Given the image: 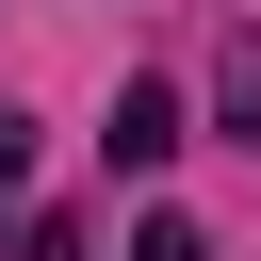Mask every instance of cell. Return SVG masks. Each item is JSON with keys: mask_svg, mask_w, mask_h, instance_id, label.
I'll return each mask as SVG.
<instances>
[{"mask_svg": "<svg viewBox=\"0 0 261 261\" xmlns=\"http://www.w3.org/2000/svg\"><path fill=\"white\" fill-rule=\"evenodd\" d=\"M196 130H179V82H114V114H98V163L114 179H163Z\"/></svg>", "mask_w": 261, "mask_h": 261, "instance_id": "obj_1", "label": "cell"}, {"mask_svg": "<svg viewBox=\"0 0 261 261\" xmlns=\"http://www.w3.org/2000/svg\"><path fill=\"white\" fill-rule=\"evenodd\" d=\"M130 261H212V228H196V212H147V245H130Z\"/></svg>", "mask_w": 261, "mask_h": 261, "instance_id": "obj_2", "label": "cell"}, {"mask_svg": "<svg viewBox=\"0 0 261 261\" xmlns=\"http://www.w3.org/2000/svg\"><path fill=\"white\" fill-rule=\"evenodd\" d=\"M16 261H82V228H65V212H33V228H16Z\"/></svg>", "mask_w": 261, "mask_h": 261, "instance_id": "obj_3", "label": "cell"}, {"mask_svg": "<svg viewBox=\"0 0 261 261\" xmlns=\"http://www.w3.org/2000/svg\"><path fill=\"white\" fill-rule=\"evenodd\" d=\"M16 179H33V130H16V114H0V196H16Z\"/></svg>", "mask_w": 261, "mask_h": 261, "instance_id": "obj_4", "label": "cell"}]
</instances>
